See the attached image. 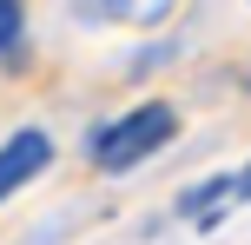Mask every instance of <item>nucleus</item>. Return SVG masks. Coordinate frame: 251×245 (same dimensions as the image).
<instances>
[{"instance_id":"nucleus-1","label":"nucleus","mask_w":251,"mask_h":245,"mask_svg":"<svg viewBox=\"0 0 251 245\" xmlns=\"http://www.w3.org/2000/svg\"><path fill=\"white\" fill-rule=\"evenodd\" d=\"M172 133H178V113H172V106H165V100H139L132 113L100 119V126L86 133V153H93V166H100V172H132L139 159L165 153Z\"/></svg>"},{"instance_id":"nucleus-2","label":"nucleus","mask_w":251,"mask_h":245,"mask_svg":"<svg viewBox=\"0 0 251 245\" xmlns=\"http://www.w3.org/2000/svg\"><path fill=\"white\" fill-rule=\"evenodd\" d=\"M47 166H53V139L40 126H20L13 139H0V206H7L20 186H33Z\"/></svg>"},{"instance_id":"nucleus-3","label":"nucleus","mask_w":251,"mask_h":245,"mask_svg":"<svg viewBox=\"0 0 251 245\" xmlns=\"http://www.w3.org/2000/svg\"><path fill=\"white\" fill-rule=\"evenodd\" d=\"M218 199H231V172H212V179H199L185 199H178V212L185 219H199V225H212V206Z\"/></svg>"},{"instance_id":"nucleus-4","label":"nucleus","mask_w":251,"mask_h":245,"mask_svg":"<svg viewBox=\"0 0 251 245\" xmlns=\"http://www.w3.org/2000/svg\"><path fill=\"white\" fill-rule=\"evenodd\" d=\"M20 27H26V13L13 7V0H0V60H7L13 47H20Z\"/></svg>"},{"instance_id":"nucleus-5","label":"nucleus","mask_w":251,"mask_h":245,"mask_svg":"<svg viewBox=\"0 0 251 245\" xmlns=\"http://www.w3.org/2000/svg\"><path fill=\"white\" fill-rule=\"evenodd\" d=\"M231 192H245V199H251V166H245V172H231Z\"/></svg>"}]
</instances>
